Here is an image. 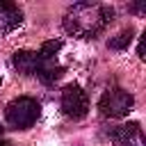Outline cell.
<instances>
[{
	"mask_svg": "<svg viewBox=\"0 0 146 146\" xmlns=\"http://www.w3.org/2000/svg\"><path fill=\"white\" fill-rule=\"evenodd\" d=\"M0 146H11V141H7V139H0Z\"/></svg>",
	"mask_w": 146,
	"mask_h": 146,
	"instance_id": "obj_12",
	"label": "cell"
},
{
	"mask_svg": "<svg viewBox=\"0 0 146 146\" xmlns=\"http://www.w3.org/2000/svg\"><path fill=\"white\" fill-rule=\"evenodd\" d=\"M114 21V9L98 2H75L64 14V30L80 39H94Z\"/></svg>",
	"mask_w": 146,
	"mask_h": 146,
	"instance_id": "obj_1",
	"label": "cell"
},
{
	"mask_svg": "<svg viewBox=\"0 0 146 146\" xmlns=\"http://www.w3.org/2000/svg\"><path fill=\"white\" fill-rule=\"evenodd\" d=\"M62 71H64V68H62V66H57V64H55V59H52V62H41V66H39V71H36V78H39L41 82L50 84V82L59 80Z\"/></svg>",
	"mask_w": 146,
	"mask_h": 146,
	"instance_id": "obj_8",
	"label": "cell"
},
{
	"mask_svg": "<svg viewBox=\"0 0 146 146\" xmlns=\"http://www.w3.org/2000/svg\"><path fill=\"white\" fill-rule=\"evenodd\" d=\"M128 9L135 11V14H146V2H135V5H130Z\"/></svg>",
	"mask_w": 146,
	"mask_h": 146,
	"instance_id": "obj_11",
	"label": "cell"
},
{
	"mask_svg": "<svg viewBox=\"0 0 146 146\" xmlns=\"http://www.w3.org/2000/svg\"><path fill=\"white\" fill-rule=\"evenodd\" d=\"M62 112L71 119H82L89 112V98L80 84H66L62 91Z\"/></svg>",
	"mask_w": 146,
	"mask_h": 146,
	"instance_id": "obj_4",
	"label": "cell"
},
{
	"mask_svg": "<svg viewBox=\"0 0 146 146\" xmlns=\"http://www.w3.org/2000/svg\"><path fill=\"white\" fill-rule=\"evenodd\" d=\"M59 50H62V41L59 39H50V41H43L41 43V48L36 50V55H39L41 62H52Z\"/></svg>",
	"mask_w": 146,
	"mask_h": 146,
	"instance_id": "obj_9",
	"label": "cell"
},
{
	"mask_svg": "<svg viewBox=\"0 0 146 146\" xmlns=\"http://www.w3.org/2000/svg\"><path fill=\"white\" fill-rule=\"evenodd\" d=\"M130 41H132V27H125V30H121L116 36H112V39L107 41V46H110L112 50H125V48L130 46Z\"/></svg>",
	"mask_w": 146,
	"mask_h": 146,
	"instance_id": "obj_10",
	"label": "cell"
},
{
	"mask_svg": "<svg viewBox=\"0 0 146 146\" xmlns=\"http://www.w3.org/2000/svg\"><path fill=\"white\" fill-rule=\"evenodd\" d=\"M132 105H135L132 94H128L125 89L114 87V89H107V91L103 94V98H100V103H98V110H100L103 116L121 119V116H125V114L132 110Z\"/></svg>",
	"mask_w": 146,
	"mask_h": 146,
	"instance_id": "obj_3",
	"label": "cell"
},
{
	"mask_svg": "<svg viewBox=\"0 0 146 146\" xmlns=\"http://www.w3.org/2000/svg\"><path fill=\"white\" fill-rule=\"evenodd\" d=\"M112 139H114L116 146H146L144 132H141V128H139L137 121H130V123L119 125L112 132Z\"/></svg>",
	"mask_w": 146,
	"mask_h": 146,
	"instance_id": "obj_5",
	"label": "cell"
},
{
	"mask_svg": "<svg viewBox=\"0 0 146 146\" xmlns=\"http://www.w3.org/2000/svg\"><path fill=\"white\" fill-rule=\"evenodd\" d=\"M39 114H41V105L36 98L32 96H18L14 98L7 110H5V119L11 128L16 130H27L32 128L36 121H39Z\"/></svg>",
	"mask_w": 146,
	"mask_h": 146,
	"instance_id": "obj_2",
	"label": "cell"
},
{
	"mask_svg": "<svg viewBox=\"0 0 146 146\" xmlns=\"http://www.w3.org/2000/svg\"><path fill=\"white\" fill-rule=\"evenodd\" d=\"M11 64L23 75H36V71L41 66V59L34 50H16L14 57H11Z\"/></svg>",
	"mask_w": 146,
	"mask_h": 146,
	"instance_id": "obj_6",
	"label": "cell"
},
{
	"mask_svg": "<svg viewBox=\"0 0 146 146\" xmlns=\"http://www.w3.org/2000/svg\"><path fill=\"white\" fill-rule=\"evenodd\" d=\"M0 139H5V137H2V128H0Z\"/></svg>",
	"mask_w": 146,
	"mask_h": 146,
	"instance_id": "obj_13",
	"label": "cell"
},
{
	"mask_svg": "<svg viewBox=\"0 0 146 146\" xmlns=\"http://www.w3.org/2000/svg\"><path fill=\"white\" fill-rule=\"evenodd\" d=\"M23 23V11L11 2H0V34L16 30Z\"/></svg>",
	"mask_w": 146,
	"mask_h": 146,
	"instance_id": "obj_7",
	"label": "cell"
},
{
	"mask_svg": "<svg viewBox=\"0 0 146 146\" xmlns=\"http://www.w3.org/2000/svg\"><path fill=\"white\" fill-rule=\"evenodd\" d=\"M0 82H2V78H0Z\"/></svg>",
	"mask_w": 146,
	"mask_h": 146,
	"instance_id": "obj_14",
	"label": "cell"
}]
</instances>
